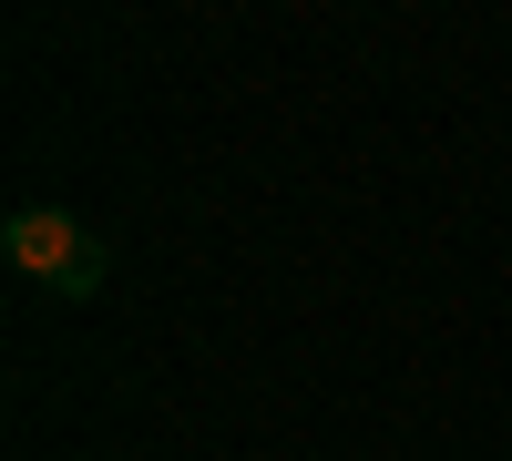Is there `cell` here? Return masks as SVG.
Listing matches in <instances>:
<instances>
[{
    "label": "cell",
    "instance_id": "cell-1",
    "mask_svg": "<svg viewBox=\"0 0 512 461\" xmlns=\"http://www.w3.org/2000/svg\"><path fill=\"white\" fill-rule=\"evenodd\" d=\"M0 246H11L21 277L62 287V298H93V287H103V246H93L82 216H62V205H21V216L0 226Z\"/></svg>",
    "mask_w": 512,
    "mask_h": 461
}]
</instances>
